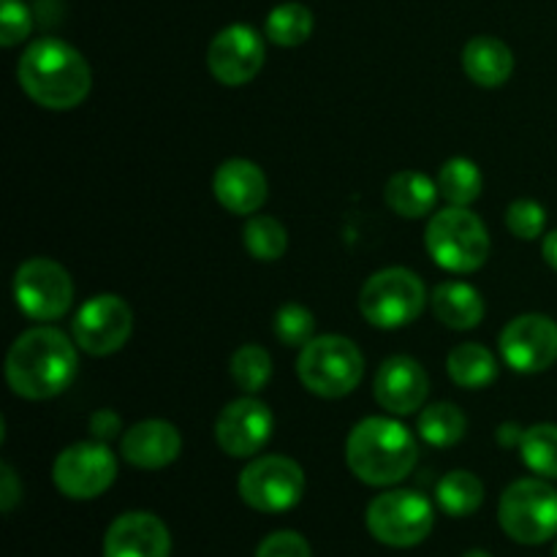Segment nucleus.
Wrapping results in <instances>:
<instances>
[{
  "label": "nucleus",
  "mask_w": 557,
  "mask_h": 557,
  "mask_svg": "<svg viewBox=\"0 0 557 557\" xmlns=\"http://www.w3.org/2000/svg\"><path fill=\"white\" fill-rule=\"evenodd\" d=\"M76 343L54 326H33L5 354V381L25 400H49L71 386L79 370Z\"/></svg>",
  "instance_id": "obj_1"
},
{
  "label": "nucleus",
  "mask_w": 557,
  "mask_h": 557,
  "mask_svg": "<svg viewBox=\"0 0 557 557\" xmlns=\"http://www.w3.org/2000/svg\"><path fill=\"white\" fill-rule=\"evenodd\" d=\"M16 82L33 103L52 112L74 109L90 96L92 71L79 49L60 38H38L16 63Z\"/></svg>",
  "instance_id": "obj_2"
},
{
  "label": "nucleus",
  "mask_w": 557,
  "mask_h": 557,
  "mask_svg": "<svg viewBox=\"0 0 557 557\" xmlns=\"http://www.w3.org/2000/svg\"><path fill=\"white\" fill-rule=\"evenodd\" d=\"M417 438L392 417H368L348 433L346 462L359 482L392 487L417 466Z\"/></svg>",
  "instance_id": "obj_3"
},
{
  "label": "nucleus",
  "mask_w": 557,
  "mask_h": 557,
  "mask_svg": "<svg viewBox=\"0 0 557 557\" xmlns=\"http://www.w3.org/2000/svg\"><path fill=\"white\" fill-rule=\"evenodd\" d=\"M428 253L441 270L471 275L490 256V232L482 218L468 207H446L435 212L424 232Z\"/></svg>",
  "instance_id": "obj_4"
},
{
  "label": "nucleus",
  "mask_w": 557,
  "mask_h": 557,
  "mask_svg": "<svg viewBox=\"0 0 557 557\" xmlns=\"http://www.w3.org/2000/svg\"><path fill=\"white\" fill-rule=\"evenodd\" d=\"M297 375L302 386L324 400L351 395L364 379V357L357 343L343 335L313 337L299 348Z\"/></svg>",
  "instance_id": "obj_5"
},
{
  "label": "nucleus",
  "mask_w": 557,
  "mask_h": 557,
  "mask_svg": "<svg viewBox=\"0 0 557 557\" xmlns=\"http://www.w3.org/2000/svg\"><path fill=\"white\" fill-rule=\"evenodd\" d=\"M428 305V288L417 272L406 267H386L364 281L359 310L364 321L379 330H400L417 321Z\"/></svg>",
  "instance_id": "obj_6"
},
{
  "label": "nucleus",
  "mask_w": 557,
  "mask_h": 557,
  "mask_svg": "<svg viewBox=\"0 0 557 557\" xmlns=\"http://www.w3.org/2000/svg\"><path fill=\"white\" fill-rule=\"evenodd\" d=\"M498 520L517 544L549 542L557 536V490L544 479H520L500 495Z\"/></svg>",
  "instance_id": "obj_7"
},
{
  "label": "nucleus",
  "mask_w": 557,
  "mask_h": 557,
  "mask_svg": "<svg viewBox=\"0 0 557 557\" xmlns=\"http://www.w3.org/2000/svg\"><path fill=\"white\" fill-rule=\"evenodd\" d=\"M368 531L386 547H417L435 525L433 504L413 490H389L370 500Z\"/></svg>",
  "instance_id": "obj_8"
},
{
  "label": "nucleus",
  "mask_w": 557,
  "mask_h": 557,
  "mask_svg": "<svg viewBox=\"0 0 557 557\" xmlns=\"http://www.w3.org/2000/svg\"><path fill=\"white\" fill-rule=\"evenodd\" d=\"M239 498L256 511L281 515L294 509L305 495V471L297 460L283 455L256 457L239 473Z\"/></svg>",
  "instance_id": "obj_9"
},
{
  "label": "nucleus",
  "mask_w": 557,
  "mask_h": 557,
  "mask_svg": "<svg viewBox=\"0 0 557 557\" xmlns=\"http://www.w3.org/2000/svg\"><path fill=\"white\" fill-rule=\"evenodd\" d=\"M16 308L33 321H58L74 302L69 270L52 259H27L14 275Z\"/></svg>",
  "instance_id": "obj_10"
},
{
  "label": "nucleus",
  "mask_w": 557,
  "mask_h": 557,
  "mask_svg": "<svg viewBox=\"0 0 557 557\" xmlns=\"http://www.w3.org/2000/svg\"><path fill=\"white\" fill-rule=\"evenodd\" d=\"M117 479V460L103 441H79L58 455L52 482L65 498L90 500L107 493Z\"/></svg>",
  "instance_id": "obj_11"
},
{
  "label": "nucleus",
  "mask_w": 557,
  "mask_h": 557,
  "mask_svg": "<svg viewBox=\"0 0 557 557\" xmlns=\"http://www.w3.org/2000/svg\"><path fill=\"white\" fill-rule=\"evenodd\" d=\"M134 332V310L117 294H98L87 299L74 315L71 337L90 357H109L128 343Z\"/></svg>",
  "instance_id": "obj_12"
},
{
  "label": "nucleus",
  "mask_w": 557,
  "mask_h": 557,
  "mask_svg": "<svg viewBox=\"0 0 557 557\" xmlns=\"http://www.w3.org/2000/svg\"><path fill=\"white\" fill-rule=\"evenodd\" d=\"M498 343L500 357L515 373H544L557 362V324L549 315H517L504 326Z\"/></svg>",
  "instance_id": "obj_13"
},
{
  "label": "nucleus",
  "mask_w": 557,
  "mask_h": 557,
  "mask_svg": "<svg viewBox=\"0 0 557 557\" xmlns=\"http://www.w3.org/2000/svg\"><path fill=\"white\" fill-rule=\"evenodd\" d=\"M264 38L250 25H228L207 49L210 74L226 87H243L256 79L264 65Z\"/></svg>",
  "instance_id": "obj_14"
},
{
  "label": "nucleus",
  "mask_w": 557,
  "mask_h": 557,
  "mask_svg": "<svg viewBox=\"0 0 557 557\" xmlns=\"http://www.w3.org/2000/svg\"><path fill=\"white\" fill-rule=\"evenodd\" d=\"M275 417L253 395L232 400L215 419V441L228 457H256L272 438Z\"/></svg>",
  "instance_id": "obj_15"
},
{
  "label": "nucleus",
  "mask_w": 557,
  "mask_h": 557,
  "mask_svg": "<svg viewBox=\"0 0 557 557\" xmlns=\"http://www.w3.org/2000/svg\"><path fill=\"white\" fill-rule=\"evenodd\" d=\"M375 403L392 417H411L430 395V379L422 364L411 357L384 359L373 379Z\"/></svg>",
  "instance_id": "obj_16"
},
{
  "label": "nucleus",
  "mask_w": 557,
  "mask_h": 557,
  "mask_svg": "<svg viewBox=\"0 0 557 557\" xmlns=\"http://www.w3.org/2000/svg\"><path fill=\"white\" fill-rule=\"evenodd\" d=\"M172 536L156 515L128 511L109 525L103 536V557H169Z\"/></svg>",
  "instance_id": "obj_17"
},
{
  "label": "nucleus",
  "mask_w": 557,
  "mask_h": 557,
  "mask_svg": "<svg viewBox=\"0 0 557 557\" xmlns=\"http://www.w3.org/2000/svg\"><path fill=\"white\" fill-rule=\"evenodd\" d=\"M180 451H183L180 430L163 419H145L125 430L123 441H120L123 460L139 471H161L177 460Z\"/></svg>",
  "instance_id": "obj_18"
},
{
  "label": "nucleus",
  "mask_w": 557,
  "mask_h": 557,
  "mask_svg": "<svg viewBox=\"0 0 557 557\" xmlns=\"http://www.w3.org/2000/svg\"><path fill=\"white\" fill-rule=\"evenodd\" d=\"M212 194L232 215H256L267 201V177L253 161L228 158L212 174Z\"/></svg>",
  "instance_id": "obj_19"
},
{
  "label": "nucleus",
  "mask_w": 557,
  "mask_h": 557,
  "mask_svg": "<svg viewBox=\"0 0 557 557\" xmlns=\"http://www.w3.org/2000/svg\"><path fill=\"white\" fill-rule=\"evenodd\" d=\"M462 69L479 87H500L515 74V54L500 38L476 36L462 49Z\"/></svg>",
  "instance_id": "obj_20"
},
{
  "label": "nucleus",
  "mask_w": 557,
  "mask_h": 557,
  "mask_svg": "<svg viewBox=\"0 0 557 557\" xmlns=\"http://www.w3.org/2000/svg\"><path fill=\"white\" fill-rule=\"evenodd\" d=\"M430 305H433L435 319L444 326L457 332H468L473 326L482 324L484 319V299L471 283L462 281H444L435 286L433 297H430Z\"/></svg>",
  "instance_id": "obj_21"
},
{
  "label": "nucleus",
  "mask_w": 557,
  "mask_h": 557,
  "mask_svg": "<svg viewBox=\"0 0 557 557\" xmlns=\"http://www.w3.org/2000/svg\"><path fill=\"white\" fill-rule=\"evenodd\" d=\"M438 183L424 172H413V169L392 174L384 188V199L389 210L397 212L400 218H408V221L430 215L435 201H438Z\"/></svg>",
  "instance_id": "obj_22"
},
{
  "label": "nucleus",
  "mask_w": 557,
  "mask_h": 557,
  "mask_svg": "<svg viewBox=\"0 0 557 557\" xmlns=\"http://www.w3.org/2000/svg\"><path fill=\"white\" fill-rule=\"evenodd\" d=\"M446 370L462 389H484L498 379V359L482 343H460L449 351Z\"/></svg>",
  "instance_id": "obj_23"
},
{
  "label": "nucleus",
  "mask_w": 557,
  "mask_h": 557,
  "mask_svg": "<svg viewBox=\"0 0 557 557\" xmlns=\"http://www.w3.org/2000/svg\"><path fill=\"white\" fill-rule=\"evenodd\" d=\"M417 430L430 446L449 449V446L460 444L466 438L468 419L455 403H433V406H428L419 413Z\"/></svg>",
  "instance_id": "obj_24"
},
{
  "label": "nucleus",
  "mask_w": 557,
  "mask_h": 557,
  "mask_svg": "<svg viewBox=\"0 0 557 557\" xmlns=\"http://www.w3.org/2000/svg\"><path fill=\"white\" fill-rule=\"evenodd\" d=\"M435 500L449 517H471L484 500V484L471 471H451L435 487Z\"/></svg>",
  "instance_id": "obj_25"
},
{
  "label": "nucleus",
  "mask_w": 557,
  "mask_h": 557,
  "mask_svg": "<svg viewBox=\"0 0 557 557\" xmlns=\"http://www.w3.org/2000/svg\"><path fill=\"white\" fill-rule=\"evenodd\" d=\"M435 183L451 207H471L482 196V172L471 158H449Z\"/></svg>",
  "instance_id": "obj_26"
},
{
  "label": "nucleus",
  "mask_w": 557,
  "mask_h": 557,
  "mask_svg": "<svg viewBox=\"0 0 557 557\" xmlns=\"http://www.w3.org/2000/svg\"><path fill=\"white\" fill-rule=\"evenodd\" d=\"M313 33V14L302 3H281L264 22V36L277 47H299Z\"/></svg>",
  "instance_id": "obj_27"
},
{
  "label": "nucleus",
  "mask_w": 557,
  "mask_h": 557,
  "mask_svg": "<svg viewBox=\"0 0 557 557\" xmlns=\"http://www.w3.org/2000/svg\"><path fill=\"white\" fill-rule=\"evenodd\" d=\"M228 373L232 381L245 392V395H256L264 389L272 379V357L267 348L248 343V346L237 348L228 362Z\"/></svg>",
  "instance_id": "obj_28"
},
{
  "label": "nucleus",
  "mask_w": 557,
  "mask_h": 557,
  "mask_svg": "<svg viewBox=\"0 0 557 557\" xmlns=\"http://www.w3.org/2000/svg\"><path fill=\"white\" fill-rule=\"evenodd\" d=\"M243 239L248 253L259 261H277L288 248L286 226L272 215H250Z\"/></svg>",
  "instance_id": "obj_29"
},
{
  "label": "nucleus",
  "mask_w": 557,
  "mask_h": 557,
  "mask_svg": "<svg viewBox=\"0 0 557 557\" xmlns=\"http://www.w3.org/2000/svg\"><path fill=\"white\" fill-rule=\"evenodd\" d=\"M522 462L544 479H557V424H533L520 444Z\"/></svg>",
  "instance_id": "obj_30"
},
{
  "label": "nucleus",
  "mask_w": 557,
  "mask_h": 557,
  "mask_svg": "<svg viewBox=\"0 0 557 557\" xmlns=\"http://www.w3.org/2000/svg\"><path fill=\"white\" fill-rule=\"evenodd\" d=\"M275 337L292 348L308 346L315 337V319L305 305L288 302L275 313Z\"/></svg>",
  "instance_id": "obj_31"
},
{
  "label": "nucleus",
  "mask_w": 557,
  "mask_h": 557,
  "mask_svg": "<svg viewBox=\"0 0 557 557\" xmlns=\"http://www.w3.org/2000/svg\"><path fill=\"white\" fill-rule=\"evenodd\" d=\"M506 226L517 239H536L542 237L544 226H547V212L539 201L517 199L506 210Z\"/></svg>",
  "instance_id": "obj_32"
},
{
  "label": "nucleus",
  "mask_w": 557,
  "mask_h": 557,
  "mask_svg": "<svg viewBox=\"0 0 557 557\" xmlns=\"http://www.w3.org/2000/svg\"><path fill=\"white\" fill-rule=\"evenodd\" d=\"M33 30V16L22 0H0V44L16 47Z\"/></svg>",
  "instance_id": "obj_33"
},
{
  "label": "nucleus",
  "mask_w": 557,
  "mask_h": 557,
  "mask_svg": "<svg viewBox=\"0 0 557 557\" xmlns=\"http://www.w3.org/2000/svg\"><path fill=\"white\" fill-rule=\"evenodd\" d=\"M256 557H310V544L294 531H277L256 549Z\"/></svg>",
  "instance_id": "obj_34"
},
{
  "label": "nucleus",
  "mask_w": 557,
  "mask_h": 557,
  "mask_svg": "<svg viewBox=\"0 0 557 557\" xmlns=\"http://www.w3.org/2000/svg\"><path fill=\"white\" fill-rule=\"evenodd\" d=\"M120 430H123V419H120L112 408H101V411H96L90 417V433L96 441H103V444H107V441L117 438Z\"/></svg>",
  "instance_id": "obj_35"
},
{
  "label": "nucleus",
  "mask_w": 557,
  "mask_h": 557,
  "mask_svg": "<svg viewBox=\"0 0 557 557\" xmlns=\"http://www.w3.org/2000/svg\"><path fill=\"white\" fill-rule=\"evenodd\" d=\"M20 498H22L20 479H16V473L11 471L9 462H3V466H0V509L9 515Z\"/></svg>",
  "instance_id": "obj_36"
},
{
  "label": "nucleus",
  "mask_w": 557,
  "mask_h": 557,
  "mask_svg": "<svg viewBox=\"0 0 557 557\" xmlns=\"http://www.w3.org/2000/svg\"><path fill=\"white\" fill-rule=\"evenodd\" d=\"M522 435H525V430H522L520 424L506 422V424H500L498 433H495V438H498L500 446H509V449H515V446L522 444Z\"/></svg>",
  "instance_id": "obj_37"
},
{
  "label": "nucleus",
  "mask_w": 557,
  "mask_h": 557,
  "mask_svg": "<svg viewBox=\"0 0 557 557\" xmlns=\"http://www.w3.org/2000/svg\"><path fill=\"white\" fill-rule=\"evenodd\" d=\"M542 256H544V261H547V264L557 272V228H555V232H549L547 237H544Z\"/></svg>",
  "instance_id": "obj_38"
},
{
  "label": "nucleus",
  "mask_w": 557,
  "mask_h": 557,
  "mask_svg": "<svg viewBox=\"0 0 557 557\" xmlns=\"http://www.w3.org/2000/svg\"><path fill=\"white\" fill-rule=\"evenodd\" d=\"M462 557H493V555H487V553H482V549H471V553H466Z\"/></svg>",
  "instance_id": "obj_39"
},
{
  "label": "nucleus",
  "mask_w": 557,
  "mask_h": 557,
  "mask_svg": "<svg viewBox=\"0 0 557 557\" xmlns=\"http://www.w3.org/2000/svg\"><path fill=\"white\" fill-rule=\"evenodd\" d=\"M555 557H557V549H555Z\"/></svg>",
  "instance_id": "obj_40"
}]
</instances>
